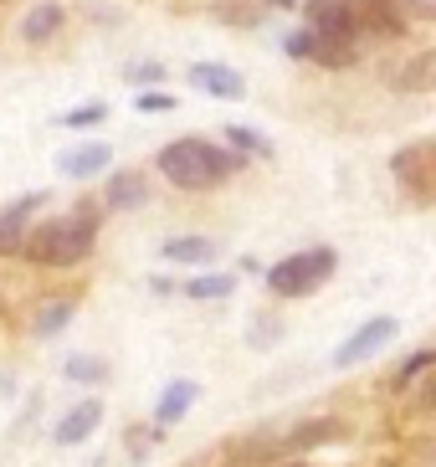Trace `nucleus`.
<instances>
[{"label": "nucleus", "instance_id": "17", "mask_svg": "<svg viewBox=\"0 0 436 467\" xmlns=\"http://www.w3.org/2000/svg\"><path fill=\"white\" fill-rule=\"evenodd\" d=\"M390 83L400 88V93H426V88L436 83V52H416L406 62V67L396 72V78H390Z\"/></svg>", "mask_w": 436, "mask_h": 467}, {"label": "nucleus", "instance_id": "24", "mask_svg": "<svg viewBox=\"0 0 436 467\" xmlns=\"http://www.w3.org/2000/svg\"><path fill=\"white\" fill-rule=\"evenodd\" d=\"M344 426L339 421H324V426H303V431H293V437H287V447H318V441H334L339 437Z\"/></svg>", "mask_w": 436, "mask_h": 467}, {"label": "nucleus", "instance_id": "26", "mask_svg": "<svg viewBox=\"0 0 436 467\" xmlns=\"http://www.w3.org/2000/svg\"><path fill=\"white\" fill-rule=\"evenodd\" d=\"M129 78H134V83H160L164 62H139V67H129Z\"/></svg>", "mask_w": 436, "mask_h": 467}, {"label": "nucleus", "instance_id": "9", "mask_svg": "<svg viewBox=\"0 0 436 467\" xmlns=\"http://www.w3.org/2000/svg\"><path fill=\"white\" fill-rule=\"evenodd\" d=\"M113 165V144H72V150L57 154V170L67 180H93Z\"/></svg>", "mask_w": 436, "mask_h": 467}, {"label": "nucleus", "instance_id": "3", "mask_svg": "<svg viewBox=\"0 0 436 467\" xmlns=\"http://www.w3.org/2000/svg\"><path fill=\"white\" fill-rule=\"evenodd\" d=\"M334 267H339V252L334 247L293 252V257L267 267V288H273L277 298H308V293H318L328 277H334Z\"/></svg>", "mask_w": 436, "mask_h": 467}, {"label": "nucleus", "instance_id": "14", "mask_svg": "<svg viewBox=\"0 0 436 467\" xmlns=\"http://www.w3.org/2000/svg\"><path fill=\"white\" fill-rule=\"evenodd\" d=\"M62 21H67V11L57 5V0H41V5H31L26 21H21V42H47V36H57L62 31Z\"/></svg>", "mask_w": 436, "mask_h": 467}, {"label": "nucleus", "instance_id": "10", "mask_svg": "<svg viewBox=\"0 0 436 467\" xmlns=\"http://www.w3.org/2000/svg\"><path fill=\"white\" fill-rule=\"evenodd\" d=\"M150 201V175L144 170H113L109 191H103V206L109 211H139Z\"/></svg>", "mask_w": 436, "mask_h": 467}, {"label": "nucleus", "instance_id": "7", "mask_svg": "<svg viewBox=\"0 0 436 467\" xmlns=\"http://www.w3.org/2000/svg\"><path fill=\"white\" fill-rule=\"evenodd\" d=\"M41 206H47V191H31V195H21V201H11V206L0 211V257H16V252H21L26 226Z\"/></svg>", "mask_w": 436, "mask_h": 467}, {"label": "nucleus", "instance_id": "29", "mask_svg": "<svg viewBox=\"0 0 436 467\" xmlns=\"http://www.w3.org/2000/svg\"><path fill=\"white\" fill-rule=\"evenodd\" d=\"M0 5H11V0H0Z\"/></svg>", "mask_w": 436, "mask_h": 467}, {"label": "nucleus", "instance_id": "18", "mask_svg": "<svg viewBox=\"0 0 436 467\" xmlns=\"http://www.w3.org/2000/svg\"><path fill=\"white\" fill-rule=\"evenodd\" d=\"M72 318H78V303H72V298H52V303H47V308L36 314L31 334H36V339H57V334L67 329Z\"/></svg>", "mask_w": 436, "mask_h": 467}, {"label": "nucleus", "instance_id": "8", "mask_svg": "<svg viewBox=\"0 0 436 467\" xmlns=\"http://www.w3.org/2000/svg\"><path fill=\"white\" fill-rule=\"evenodd\" d=\"M355 16V31H375V36H400L406 31V11L400 0H344Z\"/></svg>", "mask_w": 436, "mask_h": 467}, {"label": "nucleus", "instance_id": "12", "mask_svg": "<svg viewBox=\"0 0 436 467\" xmlns=\"http://www.w3.org/2000/svg\"><path fill=\"white\" fill-rule=\"evenodd\" d=\"M191 88H201V93H211V98H242L246 93V78L236 67H221V62H195V67H191Z\"/></svg>", "mask_w": 436, "mask_h": 467}, {"label": "nucleus", "instance_id": "16", "mask_svg": "<svg viewBox=\"0 0 436 467\" xmlns=\"http://www.w3.org/2000/svg\"><path fill=\"white\" fill-rule=\"evenodd\" d=\"M303 62H318V67L339 72V67H355V42H339V36H314L308 31V57Z\"/></svg>", "mask_w": 436, "mask_h": 467}, {"label": "nucleus", "instance_id": "20", "mask_svg": "<svg viewBox=\"0 0 436 467\" xmlns=\"http://www.w3.org/2000/svg\"><path fill=\"white\" fill-rule=\"evenodd\" d=\"M226 144H232V154H257V160L273 154V139H262L257 129H246V124H226Z\"/></svg>", "mask_w": 436, "mask_h": 467}, {"label": "nucleus", "instance_id": "23", "mask_svg": "<svg viewBox=\"0 0 436 467\" xmlns=\"http://www.w3.org/2000/svg\"><path fill=\"white\" fill-rule=\"evenodd\" d=\"M109 119V103H82V109H67L57 124L62 129H88V124H103Z\"/></svg>", "mask_w": 436, "mask_h": 467}, {"label": "nucleus", "instance_id": "27", "mask_svg": "<svg viewBox=\"0 0 436 467\" xmlns=\"http://www.w3.org/2000/svg\"><path fill=\"white\" fill-rule=\"evenodd\" d=\"M267 5H277V11H283V5H298V0H267Z\"/></svg>", "mask_w": 436, "mask_h": 467}, {"label": "nucleus", "instance_id": "5", "mask_svg": "<svg viewBox=\"0 0 436 467\" xmlns=\"http://www.w3.org/2000/svg\"><path fill=\"white\" fill-rule=\"evenodd\" d=\"M400 334V324L390 314H380V318H365V324H359L355 334H349V339L339 344V349H334V365H339V370H349V365H365V359H375L385 349V344L396 339Z\"/></svg>", "mask_w": 436, "mask_h": 467}, {"label": "nucleus", "instance_id": "11", "mask_svg": "<svg viewBox=\"0 0 436 467\" xmlns=\"http://www.w3.org/2000/svg\"><path fill=\"white\" fill-rule=\"evenodd\" d=\"M98 421H103V400H78V406H67V416L57 421L52 437L62 441V447H78V441H88L98 431Z\"/></svg>", "mask_w": 436, "mask_h": 467}, {"label": "nucleus", "instance_id": "21", "mask_svg": "<svg viewBox=\"0 0 436 467\" xmlns=\"http://www.w3.org/2000/svg\"><path fill=\"white\" fill-rule=\"evenodd\" d=\"M62 375H67V380H82V385H98V380H109V365L98 355H67Z\"/></svg>", "mask_w": 436, "mask_h": 467}, {"label": "nucleus", "instance_id": "4", "mask_svg": "<svg viewBox=\"0 0 436 467\" xmlns=\"http://www.w3.org/2000/svg\"><path fill=\"white\" fill-rule=\"evenodd\" d=\"M390 170H396V180L406 185L416 201H431L436 195V150L426 144V139H416V144H406V150H396V160H390Z\"/></svg>", "mask_w": 436, "mask_h": 467}, {"label": "nucleus", "instance_id": "15", "mask_svg": "<svg viewBox=\"0 0 436 467\" xmlns=\"http://www.w3.org/2000/svg\"><path fill=\"white\" fill-rule=\"evenodd\" d=\"M195 400H201V385L195 380H175V385H164V396H160V406H154V421L160 426H175L180 416L191 411Z\"/></svg>", "mask_w": 436, "mask_h": 467}, {"label": "nucleus", "instance_id": "2", "mask_svg": "<svg viewBox=\"0 0 436 467\" xmlns=\"http://www.w3.org/2000/svg\"><path fill=\"white\" fill-rule=\"evenodd\" d=\"M160 175L175 185V191H216V185H226V180L242 170V154L221 150V144H211V139H170L160 150Z\"/></svg>", "mask_w": 436, "mask_h": 467}, {"label": "nucleus", "instance_id": "25", "mask_svg": "<svg viewBox=\"0 0 436 467\" xmlns=\"http://www.w3.org/2000/svg\"><path fill=\"white\" fill-rule=\"evenodd\" d=\"M134 109H139V113H170V109H175V98L160 93V88H144V93L134 98Z\"/></svg>", "mask_w": 436, "mask_h": 467}, {"label": "nucleus", "instance_id": "22", "mask_svg": "<svg viewBox=\"0 0 436 467\" xmlns=\"http://www.w3.org/2000/svg\"><path fill=\"white\" fill-rule=\"evenodd\" d=\"M431 365H436V355H431V349H416V355H410L406 365H400V370L390 375V390H406V385H416L426 370H431Z\"/></svg>", "mask_w": 436, "mask_h": 467}, {"label": "nucleus", "instance_id": "13", "mask_svg": "<svg viewBox=\"0 0 436 467\" xmlns=\"http://www.w3.org/2000/svg\"><path fill=\"white\" fill-rule=\"evenodd\" d=\"M164 262H175V267H205V262H216L221 247L211 242V236H170L160 247Z\"/></svg>", "mask_w": 436, "mask_h": 467}, {"label": "nucleus", "instance_id": "6", "mask_svg": "<svg viewBox=\"0 0 436 467\" xmlns=\"http://www.w3.org/2000/svg\"><path fill=\"white\" fill-rule=\"evenodd\" d=\"M303 31H314V36H339V42H359L355 16H349L344 0H308V5H303Z\"/></svg>", "mask_w": 436, "mask_h": 467}, {"label": "nucleus", "instance_id": "28", "mask_svg": "<svg viewBox=\"0 0 436 467\" xmlns=\"http://www.w3.org/2000/svg\"><path fill=\"white\" fill-rule=\"evenodd\" d=\"M287 467H308V462H287Z\"/></svg>", "mask_w": 436, "mask_h": 467}, {"label": "nucleus", "instance_id": "19", "mask_svg": "<svg viewBox=\"0 0 436 467\" xmlns=\"http://www.w3.org/2000/svg\"><path fill=\"white\" fill-rule=\"evenodd\" d=\"M226 293H236L232 273H201V277L185 283V298H195V303H216V298H226Z\"/></svg>", "mask_w": 436, "mask_h": 467}, {"label": "nucleus", "instance_id": "1", "mask_svg": "<svg viewBox=\"0 0 436 467\" xmlns=\"http://www.w3.org/2000/svg\"><path fill=\"white\" fill-rule=\"evenodd\" d=\"M93 247H98V206H78L67 216L31 226L16 257L36 262V267H78V262L93 257Z\"/></svg>", "mask_w": 436, "mask_h": 467}]
</instances>
